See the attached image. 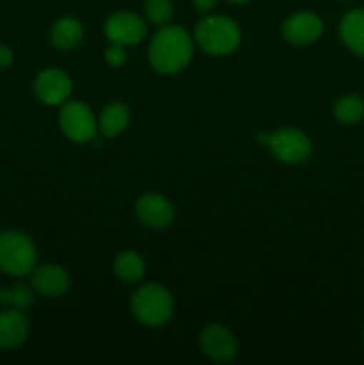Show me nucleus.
<instances>
[{
    "mask_svg": "<svg viewBox=\"0 0 364 365\" xmlns=\"http://www.w3.org/2000/svg\"><path fill=\"white\" fill-rule=\"evenodd\" d=\"M193 38L178 25H163L148 45L150 66L163 75L184 70L193 57Z\"/></svg>",
    "mask_w": 364,
    "mask_h": 365,
    "instance_id": "f257e3e1",
    "label": "nucleus"
},
{
    "mask_svg": "<svg viewBox=\"0 0 364 365\" xmlns=\"http://www.w3.org/2000/svg\"><path fill=\"white\" fill-rule=\"evenodd\" d=\"M195 41L209 56H228L241 43V29L232 18L211 14L196 24Z\"/></svg>",
    "mask_w": 364,
    "mask_h": 365,
    "instance_id": "f03ea898",
    "label": "nucleus"
},
{
    "mask_svg": "<svg viewBox=\"0 0 364 365\" xmlns=\"http://www.w3.org/2000/svg\"><path fill=\"white\" fill-rule=\"evenodd\" d=\"M131 309L136 319L145 327H163L175 310L170 291L159 284H145L132 294Z\"/></svg>",
    "mask_w": 364,
    "mask_h": 365,
    "instance_id": "7ed1b4c3",
    "label": "nucleus"
},
{
    "mask_svg": "<svg viewBox=\"0 0 364 365\" xmlns=\"http://www.w3.org/2000/svg\"><path fill=\"white\" fill-rule=\"evenodd\" d=\"M38 262L32 239L18 230L0 232V271L9 277H27Z\"/></svg>",
    "mask_w": 364,
    "mask_h": 365,
    "instance_id": "20e7f679",
    "label": "nucleus"
},
{
    "mask_svg": "<svg viewBox=\"0 0 364 365\" xmlns=\"http://www.w3.org/2000/svg\"><path fill=\"white\" fill-rule=\"evenodd\" d=\"M59 127L63 134L74 143H88L95 138L96 121L91 107L79 100H68L63 103L59 113Z\"/></svg>",
    "mask_w": 364,
    "mask_h": 365,
    "instance_id": "39448f33",
    "label": "nucleus"
},
{
    "mask_svg": "<svg viewBox=\"0 0 364 365\" xmlns=\"http://www.w3.org/2000/svg\"><path fill=\"white\" fill-rule=\"evenodd\" d=\"M268 146H270L275 159L285 164L303 163L313 152V145H310V139L307 138L305 132L293 127L270 132Z\"/></svg>",
    "mask_w": 364,
    "mask_h": 365,
    "instance_id": "423d86ee",
    "label": "nucleus"
},
{
    "mask_svg": "<svg viewBox=\"0 0 364 365\" xmlns=\"http://www.w3.org/2000/svg\"><path fill=\"white\" fill-rule=\"evenodd\" d=\"M103 32L109 43L121 46L138 45L146 36V24L139 14L132 11H118L113 13L103 24Z\"/></svg>",
    "mask_w": 364,
    "mask_h": 365,
    "instance_id": "0eeeda50",
    "label": "nucleus"
},
{
    "mask_svg": "<svg viewBox=\"0 0 364 365\" xmlns=\"http://www.w3.org/2000/svg\"><path fill=\"white\" fill-rule=\"evenodd\" d=\"M74 91V84L66 71L59 68H46L39 71L34 81L36 98L45 106H63Z\"/></svg>",
    "mask_w": 364,
    "mask_h": 365,
    "instance_id": "6e6552de",
    "label": "nucleus"
},
{
    "mask_svg": "<svg viewBox=\"0 0 364 365\" xmlns=\"http://www.w3.org/2000/svg\"><path fill=\"white\" fill-rule=\"evenodd\" d=\"M323 34V20L316 13L300 11L291 14L282 24V36L288 43L296 46L313 45Z\"/></svg>",
    "mask_w": 364,
    "mask_h": 365,
    "instance_id": "1a4fd4ad",
    "label": "nucleus"
},
{
    "mask_svg": "<svg viewBox=\"0 0 364 365\" xmlns=\"http://www.w3.org/2000/svg\"><path fill=\"white\" fill-rule=\"evenodd\" d=\"M200 348L207 359L214 362H231L238 355V341L234 334L221 324H209L200 334Z\"/></svg>",
    "mask_w": 364,
    "mask_h": 365,
    "instance_id": "9d476101",
    "label": "nucleus"
},
{
    "mask_svg": "<svg viewBox=\"0 0 364 365\" xmlns=\"http://www.w3.org/2000/svg\"><path fill=\"white\" fill-rule=\"evenodd\" d=\"M136 216L148 228H166L173 223L175 209L171 202L157 192H145L136 200Z\"/></svg>",
    "mask_w": 364,
    "mask_h": 365,
    "instance_id": "9b49d317",
    "label": "nucleus"
},
{
    "mask_svg": "<svg viewBox=\"0 0 364 365\" xmlns=\"http://www.w3.org/2000/svg\"><path fill=\"white\" fill-rule=\"evenodd\" d=\"M31 287L45 298H59L70 289V274L57 264H43L32 269Z\"/></svg>",
    "mask_w": 364,
    "mask_h": 365,
    "instance_id": "f8f14e48",
    "label": "nucleus"
},
{
    "mask_svg": "<svg viewBox=\"0 0 364 365\" xmlns=\"http://www.w3.org/2000/svg\"><path fill=\"white\" fill-rule=\"evenodd\" d=\"M29 335V317L21 309H6L0 312V349H14Z\"/></svg>",
    "mask_w": 364,
    "mask_h": 365,
    "instance_id": "ddd939ff",
    "label": "nucleus"
},
{
    "mask_svg": "<svg viewBox=\"0 0 364 365\" xmlns=\"http://www.w3.org/2000/svg\"><path fill=\"white\" fill-rule=\"evenodd\" d=\"M339 38L350 52L364 59V9L348 11L341 18Z\"/></svg>",
    "mask_w": 364,
    "mask_h": 365,
    "instance_id": "4468645a",
    "label": "nucleus"
},
{
    "mask_svg": "<svg viewBox=\"0 0 364 365\" xmlns=\"http://www.w3.org/2000/svg\"><path fill=\"white\" fill-rule=\"evenodd\" d=\"M84 38L82 24L75 18H61L50 29V43L59 50H71Z\"/></svg>",
    "mask_w": 364,
    "mask_h": 365,
    "instance_id": "2eb2a0df",
    "label": "nucleus"
},
{
    "mask_svg": "<svg viewBox=\"0 0 364 365\" xmlns=\"http://www.w3.org/2000/svg\"><path fill=\"white\" fill-rule=\"evenodd\" d=\"M128 120H131L128 107L125 103L113 102L103 107L100 113L98 128L106 138H116L127 128Z\"/></svg>",
    "mask_w": 364,
    "mask_h": 365,
    "instance_id": "dca6fc26",
    "label": "nucleus"
},
{
    "mask_svg": "<svg viewBox=\"0 0 364 365\" xmlns=\"http://www.w3.org/2000/svg\"><path fill=\"white\" fill-rule=\"evenodd\" d=\"M145 260L132 250H125L114 260V273L125 284H138L145 277Z\"/></svg>",
    "mask_w": 364,
    "mask_h": 365,
    "instance_id": "f3484780",
    "label": "nucleus"
},
{
    "mask_svg": "<svg viewBox=\"0 0 364 365\" xmlns=\"http://www.w3.org/2000/svg\"><path fill=\"white\" fill-rule=\"evenodd\" d=\"M334 116L343 125L359 123L364 118V98L353 93L341 96L334 106Z\"/></svg>",
    "mask_w": 364,
    "mask_h": 365,
    "instance_id": "a211bd4d",
    "label": "nucleus"
},
{
    "mask_svg": "<svg viewBox=\"0 0 364 365\" xmlns=\"http://www.w3.org/2000/svg\"><path fill=\"white\" fill-rule=\"evenodd\" d=\"M34 303V289L24 284H11L0 289V305L4 309L27 310Z\"/></svg>",
    "mask_w": 364,
    "mask_h": 365,
    "instance_id": "6ab92c4d",
    "label": "nucleus"
},
{
    "mask_svg": "<svg viewBox=\"0 0 364 365\" xmlns=\"http://www.w3.org/2000/svg\"><path fill=\"white\" fill-rule=\"evenodd\" d=\"M145 13L150 24L163 27L170 24L173 18V4L171 0H146Z\"/></svg>",
    "mask_w": 364,
    "mask_h": 365,
    "instance_id": "aec40b11",
    "label": "nucleus"
},
{
    "mask_svg": "<svg viewBox=\"0 0 364 365\" xmlns=\"http://www.w3.org/2000/svg\"><path fill=\"white\" fill-rule=\"evenodd\" d=\"M103 59H106L107 66L111 68H120L121 64L127 61V53H125V46L116 45V43H111L106 48V53H103Z\"/></svg>",
    "mask_w": 364,
    "mask_h": 365,
    "instance_id": "412c9836",
    "label": "nucleus"
},
{
    "mask_svg": "<svg viewBox=\"0 0 364 365\" xmlns=\"http://www.w3.org/2000/svg\"><path fill=\"white\" fill-rule=\"evenodd\" d=\"M13 61H14L13 50H11L7 45H2V43H0V70L9 68L11 64H13Z\"/></svg>",
    "mask_w": 364,
    "mask_h": 365,
    "instance_id": "4be33fe9",
    "label": "nucleus"
},
{
    "mask_svg": "<svg viewBox=\"0 0 364 365\" xmlns=\"http://www.w3.org/2000/svg\"><path fill=\"white\" fill-rule=\"evenodd\" d=\"M218 0H193V7H195L196 13L207 14L216 7Z\"/></svg>",
    "mask_w": 364,
    "mask_h": 365,
    "instance_id": "5701e85b",
    "label": "nucleus"
},
{
    "mask_svg": "<svg viewBox=\"0 0 364 365\" xmlns=\"http://www.w3.org/2000/svg\"><path fill=\"white\" fill-rule=\"evenodd\" d=\"M231 4H238V6H241V4H248L250 0H228Z\"/></svg>",
    "mask_w": 364,
    "mask_h": 365,
    "instance_id": "b1692460",
    "label": "nucleus"
},
{
    "mask_svg": "<svg viewBox=\"0 0 364 365\" xmlns=\"http://www.w3.org/2000/svg\"><path fill=\"white\" fill-rule=\"evenodd\" d=\"M363 341H364V330H363Z\"/></svg>",
    "mask_w": 364,
    "mask_h": 365,
    "instance_id": "393cba45",
    "label": "nucleus"
}]
</instances>
